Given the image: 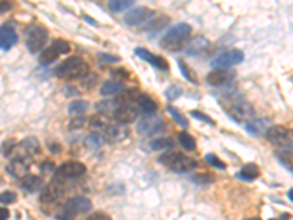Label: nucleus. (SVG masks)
<instances>
[{
  "mask_svg": "<svg viewBox=\"0 0 293 220\" xmlns=\"http://www.w3.org/2000/svg\"><path fill=\"white\" fill-rule=\"evenodd\" d=\"M191 34H192L191 25H188V24H185V22L177 24V25L172 27V28L162 37L160 46H162V49L167 50V52H177V50H182V49L185 47V44L188 43Z\"/></svg>",
  "mask_w": 293,
  "mask_h": 220,
  "instance_id": "obj_1",
  "label": "nucleus"
},
{
  "mask_svg": "<svg viewBox=\"0 0 293 220\" xmlns=\"http://www.w3.org/2000/svg\"><path fill=\"white\" fill-rule=\"evenodd\" d=\"M55 73L59 78L67 79V81L81 79V78L90 75V66L81 58H69L56 68Z\"/></svg>",
  "mask_w": 293,
  "mask_h": 220,
  "instance_id": "obj_2",
  "label": "nucleus"
},
{
  "mask_svg": "<svg viewBox=\"0 0 293 220\" xmlns=\"http://www.w3.org/2000/svg\"><path fill=\"white\" fill-rule=\"evenodd\" d=\"M159 161L176 173H188L196 167V161L194 158L183 156L180 153H166L159 157Z\"/></svg>",
  "mask_w": 293,
  "mask_h": 220,
  "instance_id": "obj_3",
  "label": "nucleus"
},
{
  "mask_svg": "<svg viewBox=\"0 0 293 220\" xmlns=\"http://www.w3.org/2000/svg\"><path fill=\"white\" fill-rule=\"evenodd\" d=\"M267 140L282 148V150H293V129L283 125H273L265 134Z\"/></svg>",
  "mask_w": 293,
  "mask_h": 220,
  "instance_id": "obj_4",
  "label": "nucleus"
},
{
  "mask_svg": "<svg viewBox=\"0 0 293 220\" xmlns=\"http://www.w3.org/2000/svg\"><path fill=\"white\" fill-rule=\"evenodd\" d=\"M225 110H226V113H228L229 116L233 119V121H236V122H249V121H252L254 119V115H255V112H254V107L248 103V101H245V100H236V101H232V103H229L225 106Z\"/></svg>",
  "mask_w": 293,
  "mask_h": 220,
  "instance_id": "obj_5",
  "label": "nucleus"
},
{
  "mask_svg": "<svg viewBox=\"0 0 293 220\" xmlns=\"http://www.w3.org/2000/svg\"><path fill=\"white\" fill-rule=\"evenodd\" d=\"M70 52V44L65 40H55L49 47L43 49L40 53V63L41 65H50L56 59H59L62 55H66Z\"/></svg>",
  "mask_w": 293,
  "mask_h": 220,
  "instance_id": "obj_6",
  "label": "nucleus"
},
{
  "mask_svg": "<svg viewBox=\"0 0 293 220\" xmlns=\"http://www.w3.org/2000/svg\"><path fill=\"white\" fill-rule=\"evenodd\" d=\"M49 40V31L41 25H33L27 30V47L31 53L40 52Z\"/></svg>",
  "mask_w": 293,
  "mask_h": 220,
  "instance_id": "obj_7",
  "label": "nucleus"
},
{
  "mask_svg": "<svg viewBox=\"0 0 293 220\" xmlns=\"http://www.w3.org/2000/svg\"><path fill=\"white\" fill-rule=\"evenodd\" d=\"M87 172V167L79 163V161H66L63 164H60L56 172H55V179H59L62 182L69 181V179H75L82 176Z\"/></svg>",
  "mask_w": 293,
  "mask_h": 220,
  "instance_id": "obj_8",
  "label": "nucleus"
},
{
  "mask_svg": "<svg viewBox=\"0 0 293 220\" xmlns=\"http://www.w3.org/2000/svg\"><path fill=\"white\" fill-rule=\"evenodd\" d=\"M164 129H166V124H164L163 119L159 118V116H154V115L145 116V118L141 119V121L138 122V125H136L138 134L147 135V137L160 134V132H163Z\"/></svg>",
  "mask_w": 293,
  "mask_h": 220,
  "instance_id": "obj_9",
  "label": "nucleus"
},
{
  "mask_svg": "<svg viewBox=\"0 0 293 220\" xmlns=\"http://www.w3.org/2000/svg\"><path fill=\"white\" fill-rule=\"evenodd\" d=\"M91 207H93V204H91V201L87 197L76 195V197H72L70 200L66 201L63 213L73 219V216H76V215L88 213L91 210Z\"/></svg>",
  "mask_w": 293,
  "mask_h": 220,
  "instance_id": "obj_10",
  "label": "nucleus"
},
{
  "mask_svg": "<svg viewBox=\"0 0 293 220\" xmlns=\"http://www.w3.org/2000/svg\"><path fill=\"white\" fill-rule=\"evenodd\" d=\"M236 76V72L229 68H216L207 75V82L213 87H223L230 84Z\"/></svg>",
  "mask_w": 293,
  "mask_h": 220,
  "instance_id": "obj_11",
  "label": "nucleus"
},
{
  "mask_svg": "<svg viewBox=\"0 0 293 220\" xmlns=\"http://www.w3.org/2000/svg\"><path fill=\"white\" fill-rule=\"evenodd\" d=\"M153 16H154V10H151L150 7L139 6V7H135V9L129 10L123 16V21L128 27H138V25L147 22L148 19H151Z\"/></svg>",
  "mask_w": 293,
  "mask_h": 220,
  "instance_id": "obj_12",
  "label": "nucleus"
},
{
  "mask_svg": "<svg viewBox=\"0 0 293 220\" xmlns=\"http://www.w3.org/2000/svg\"><path fill=\"white\" fill-rule=\"evenodd\" d=\"M243 59H245V55H243L242 50L232 49V50H226L222 55H219L213 63L217 68H230V66H234L237 63H242Z\"/></svg>",
  "mask_w": 293,
  "mask_h": 220,
  "instance_id": "obj_13",
  "label": "nucleus"
},
{
  "mask_svg": "<svg viewBox=\"0 0 293 220\" xmlns=\"http://www.w3.org/2000/svg\"><path fill=\"white\" fill-rule=\"evenodd\" d=\"M65 194V185L62 181L59 179H53L46 188L43 189L40 200L43 203H55L59 198H62V195Z\"/></svg>",
  "mask_w": 293,
  "mask_h": 220,
  "instance_id": "obj_14",
  "label": "nucleus"
},
{
  "mask_svg": "<svg viewBox=\"0 0 293 220\" xmlns=\"http://www.w3.org/2000/svg\"><path fill=\"white\" fill-rule=\"evenodd\" d=\"M135 55L138 58H141L142 61L148 62L150 65H153L154 68H159L162 71H167L169 69V63L167 61L162 58V56H157V55H153L151 52H148L147 49H142V47H138L135 49Z\"/></svg>",
  "mask_w": 293,
  "mask_h": 220,
  "instance_id": "obj_15",
  "label": "nucleus"
},
{
  "mask_svg": "<svg viewBox=\"0 0 293 220\" xmlns=\"http://www.w3.org/2000/svg\"><path fill=\"white\" fill-rule=\"evenodd\" d=\"M103 137L106 138V141L110 143H119L122 140H125L128 137V129L123 125H107L103 131H101Z\"/></svg>",
  "mask_w": 293,
  "mask_h": 220,
  "instance_id": "obj_16",
  "label": "nucleus"
},
{
  "mask_svg": "<svg viewBox=\"0 0 293 220\" xmlns=\"http://www.w3.org/2000/svg\"><path fill=\"white\" fill-rule=\"evenodd\" d=\"M28 169H30V158L28 157H15L7 166V172L15 176V178H24L25 175H28Z\"/></svg>",
  "mask_w": 293,
  "mask_h": 220,
  "instance_id": "obj_17",
  "label": "nucleus"
},
{
  "mask_svg": "<svg viewBox=\"0 0 293 220\" xmlns=\"http://www.w3.org/2000/svg\"><path fill=\"white\" fill-rule=\"evenodd\" d=\"M18 43V34L9 25L0 27V50H10Z\"/></svg>",
  "mask_w": 293,
  "mask_h": 220,
  "instance_id": "obj_18",
  "label": "nucleus"
},
{
  "mask_svg": "<svg viewBox=\"0 0 293 220\" xmlns=\"http://www.w3.org/2000/svg\"><path fill=\"white\" fill-rule=\"evenodd\" d=\"M271 122L268 119H252L245 124V129L248 134L254 137H261L262 134H267V131L271 128Z\"/></svg>",
  "mask_w": 293,
  "mask_h": 220,
  "instance_id": "obj_19",
  "label": "nucleus"
},
{
  "mask_svg": "<svg viewBox=\"0 0 293 220\" xmlns=\"http://www.w3.org/2000/svg\"><path fill=\"white\" fill-rule=\"evenodd\" d=\"M120 104H122V100L117 97V98L100 101V103L96 104V107H97L98 113H101V115H104V116H113V118H115V115L117 113Z\"/></svg>",
  "mask_w": 293,
  "mask_h": 220,
  "instance_id": "obj_20",
  "label": "nucleus"
},
{
  "mask_svg": "<svg viewBox=\"0 0 293 220\" xmlns=\"http://www.w3.org/2000/svg\"><path fill=\"white\" fill-rule=\"evenodd\" d=\"M260 176V167L255 164V163H248L245 164L240 172L236 173V178L237 179H242V181H246V182H252L255 181L257 178Z\"/></svg>",
  "mask_w": 293,
  "mask_h": 220,
  "instance_id": "obj_21",
  "label": "nucleus"
},
{
  "mask_svg": "<svg viewBox=\"0 0 293 220\" xmlns=\"http://www.w3.org/2000/svg\"><path fill=\"white\" fill-rule=\"evenodd\" d=\"M19 184L27 192H37V191L43 188V179L37 175H31V173L21 178Z\"/></svg>",
  "mask_w": 293,
  "mask_h": 220,
  "instance_id": "obj_22",
  "label": "nucleus"
},
{
  "mask_svg": "<svg viewBox=\"0 0 293 220\" xmlns=\"http://www.w3.org/2000/svg\"><path fill=\"white\" fill-rule=\"evenodd\" d=\"M138 106L141 113H144L145 116H151L156 110H157V103L145 94H141L138 97Z\"/></svg>",
  "mask_w": 293,
  "mask_h": 220,
  "instance_id": "obj_23",
  "label": "nucleus"
},
{
  "mask_svg": "<svg viewBox=\"0 0 293 220\" xmlns=\"http://www.w3.org/2000/svg\"><path fill=\"white\" fill-rule=\"evenodd\" d=\"M21 150L24 153L25 157H30V156H34L40 151V143L35 137H27L25 140L21 141Z\"/></svg>",
  "mask_w": 293,
  "mask_h": 220,
  "instance_id": "obj_24",
  "label": "nucleus"
},
{
  "mask_svg": "<svg viewBox=\"0 0 293 220\" xmlns=\"http://www.w3.org/2000/svg\"><path fill=\"white\" fill-rule=\"evenodd\" d=\"M125 91V85L120 81H107L101 85L100 88V94L106 95H117Z\"/></svg>",
  "mask_w": 293,
  "mask_h": 220,
  "instance_id": "obj_25",
  "label": "nucleus"
},
{
  "mask_svg": "<svg viewBox=\"0 0 293 220\" xmlns=\"http://www.w3.org/2000/svg\"><path fill=\"white\" fill-rule=\"evenodd\" d=\"M210 43H208V40H205L202 35H198L195 37L192 41H191V44L188 46V49H186V55H189V56H195L198 53H201L207 46H208Z\"/></svg>",
  "mask_w": 293,
  "mask_h": 220,
  "instance_id": "obj_26",
  "label": "nucleus"
},
{
  "mask_svg": "<svg viewBox=\"0 0 293 220\" xmlns=\"http://www.w3.org/2000/svg\"><path fill=\"white\" fill-rule=\"evenodd\" d=\"M88 107H90L88 101H85V100H75V101H72L67 106V112L70 115H73V116H78V115H84L88 110Z\"/></svg>",
  "mask_w": 293,
  "mask_h": 220,
  "instance_id": "obj_27",
  "label": "nucleus"
},
{
  "mask_svg": "<svg viewBox=\"0 0 293 220\" xmlns=\"http://www.w3.org/2000/svg\"><path fill=\"white\" fill-rule=\"evenodd\" d=\"M276 158L289 170L293 172V150H280L276 153Z\"/></svg>",
  "mask_w": 293,
  "mask_h": 220,
  "instance_id": "obj_28",
  "label": "nucleus"
},
{
  "mask_svg": "<svg viewBox=\"0 0 293 220\" xmlns=\"http://www.w3.org/2000/svg\"><path fill=\"white\" fill-rule=\"evenodd\" d=\"M179 143H180V146H182V148L183 150H186V151H192V150H195L196 148V143L195 140H194V137H191L188 132H180L179 134Z\"/></svg>",
  "mask_w": 293,
  "mask_h": 220,
  "instance_id": "obj_29",
  "label": "nucleus"
},
{
  "mask_svg": "<svg viewBox=\"0 0 293 220\" xmlns=\"http://www.w3.org/2000/svg\"><path fill=\"white\" fill-rule=\"evenodd\" d=\"M132 6H133V1L132 0H113V1L109 3L110 10L115 12V13H120V12L129 9Z\"/></svg>",
  "mask_w": 293,
  "mask_h": 220,
  "instance_id": "obj_30",
  "label": "nucleus"
},
{
  "mask_svg": "<svg viewBox=\"0 0 293 220\" xmlns=\"http://www.w3.org/2000/svg\"><path fill=\"white\" fill-rule=\"evenodd\" d=\"M169 22H170V19H169L167 16H160V18H157V19H154V21L148 22V24H147V27L144 28V31L157 32L159 30H162L164 25H167Z\"/></svg>",
  "mask_w": 293,
  "mask_h": 220,
  "instance_id": "obj_31",
  "label": "nucleus"
},
{
  "mask_svg": "<svg viewBox=\"0 0 293 220\" xmlns=\"http://www.w3.org/2000/svg\"><path fill=\"white\" fill-rule=\"evenodd\" d=\"M150 147L156 151L159 150H167V148H172L173 147V141L170 138H159V140H153L150 143Z\"/></svg>",
  "mask_w": 293,
  "mask_h": 220,
  "instance_id": "obj_32",
  "label": "nucleus"
},
{
  "mask_svg": "<svg viewBox=\"0 0 293 220\" xmlns=\"http://www.w3.org/2000/svg\"><path fill=\"white\" fill-rule=\"evenodd\" d=\"M167 113L170 115V118H172V119H175V122H176V124H179V125L183 126V128H188V121L183 118V115H182L176 107L169 106V107H167Z\"/></svg>",
  "mask_w": 293,
  "mask_h": 220,
  "instance_id": "obj_33",
  "label": "nucleus"
},
{
  "mask_svg": "<svg viewBox=\"0 0 293 220\" xmlns=\"http://www.w3.org/2000/svg\"><path fill=\"white\" fill-rule=\"evenodd\" d=\"M177 65H179V68H180V71H182V75H183L189 82H192V84L198 85V76H196L195 73L188 68V65L183 62V61H177Z\"/></svg>",
  "mask_w": 293,
  "mask_h": 220,
  "instance_id": "obj_34",
  "label": "nucleus"
},
{
  "mask_svg": "<svg viewBox=\"0 0 293 220\" xmlns=\"http://www.w3.org/2000/svg\"><path fill=\"white\" fill-rule=\"evenodd\" d=\"M85 141H87V144L91 146V147H100V146H103L104 143H107L106 138L103 137V134H100V132H91V134L85 138Z\"/></svg>",
  "mask_w": 293,
  "mask_h": 220,
  "instance_id": "obj_35",
  "label": "nucleus"
},
{
  "mask_svg": "<svg viewBox=\"0 0 293 220\" xmlns=\"http://www.w3.org/2000/svg\"><path fill=\"white\" fill-rule=\"evenodd\" d=\"M205 161H207L208 164H211V166L220 169V170H225V169H226L225 161H222L220 158L217 157V156H214V154H207V156H205Z\"/></svg>",
  "mask_w": 293,
  "mask_h": 220,
  "instance_id": "obj_36",
  "label": "nucleus"
},
{
  "mask_svg": "<svg viewBox=\"0 0 293 220\" xmlns=\"http://www.w3.org/2000/svg\"><path fill=\"white\" fill-rule=\"evenodd\" d=\"M191 116H192V118H195V119H198V121H201V122L208 124V125H211V126L216 125V122H214L208 115H205V113H202V112H199V110H192V112H191Z\"/></svg>",
  "mask_w": 293,
  "mask_h": 220,
  "instance_id": "obj_37",
  "label": "nucleus"
},
{
  "mask_svg": "<svg viewBox=\"0 0 293 220\" xmlns=\"http://www.w3.org/2000/svg\"><path fill=\"white\" fill-rule=\"evenodd\" d=\"M16 201V194L12 192V191H4L0 194V204H12Z\"/></svg>",
  "mask_w": 293,
  "mask_h": 220,
  "instance_id": "obj_38",
  "label": "nucleus"
},
{
  "mask_svg": "<svg viewBox=\"0 0 293 220\" xmlns=\"http://www.w3.org/2000/svg\"><path fill=\"white\" fill-rule=\"evenodd\" d=\"M182 88L180 87H177V85H172L170 88H167L166 90V97L169 98V100H176V98H179V95H182Z\"/></svg>",
  "mask_w": 293,
  "mask_h": 220,
  "instance_id": "obj_39",
  "label": "nucleus"
},
{
  "mask_svg": "<svg viewBox=\"0 0 293 220\" xmlns=\"http://www.w3.org/2000/svg\"><path fill=\"white\" fill-rule=\"evenodd\" d=\"M97 56H98V59H101L103 62H106V63H116L120 61V58H119V56L107 55V53H98Z\"/></svg>",
  "mask_w": 293,
  "mask_h": 220,
  "instance_id": "obj_40",
  "label": "nucleus"
},
{
  "mask_svg": "<svg viewBox=\"0 0 293 220\" xmlns=\"http://www.w3.org/2000/svg\"><path fill=\"white\" fill-rule=\"evenodd\" d=\"M192 181L196 182V184L204 185V184H210V182H213V176H210V175H195V176L192 178Z\"/></svg>",
  "mask_w": 293,
  "mask_h": 220,
  "instance_id": "obj_41",
  "label": "nucleus"
},
{
  "mask_svg": "<svg viewBox=\"0 0 293 220\" xmlns=\"http://www.w3.org/2000/svg\"><path fill=\"white\" fill-rule=\"evenodd\" d=\"M87 220H112V218L109 216V215H106V213H103V212H96V213H93V215H90Z\"/></svg>",
  "mask_w": 293,
  "mask_h": 220,
  "instance_id": "obj_42",
  "label": "nucleus"
},
{
  "mask_svg": "<svg viewBox=\"0 0 293 220\" xmlns=\"http://www.w3.org/2000/svg\"><path fill=\"white\" fill-rule=\"evenodd\" d=\"M84 124H85V118H76V119H72L69 128H70V129H75V128L78 129V128H81Z\"/></svg>",
  "mask_w": 293,
  "mask_h": 220,
  "instance_id": "obj_43",
  "label": "nucleus"
},
{
  "mask_svg": "<svg viewBox=\"0 0 293 220\" xmlns=\"http://www.w3.org/2000/svg\"><path fill=\"white\" fill-rule=\"evenodd\" d=\"M10 7H12V4L9 1H0V15H3L7 10H10Z\"/></svg>",
  "mask_w": 293,
  "mask_h": 220,
  "instance_id": "obj_44",
  "label": "nucleus"
},
{
  "mask_svg": "<svg viewBox=\"0 0 293 220\" xmlns=\"http://www.w3.org/2000/svg\"><path fill=\"white\" fill-rule=\"evenodd\" d=\"M129 73H128V71H125V69H116V71H113V76H120V78H126Z\"/></svg>",
  "mask_w": 293,
  "mask_h": 220,
  "instance_id": "obj_45",
  "label": "nucleus"
},
{
  "mask_svg": "<svg viewBox=\"0 0 293 220\" xmlns=\"http://www.w3.org/2000/svg\"><path fill=\"white\" fill-rule=\"evenodd\" d=\"M53 166H55L53 163H50V161H46V163H44V164H43L40 169H41L43 172H49V170H53V169H55Z\"/></svg>",
  "mask_w": 293,
  "mask_h": 220,
  "instance_id": "obj_46",
  "label": "nucleus"
},
{
  "mask_svg": "<svg viewBox=\"0 0 293 220\" xmlns=\"http://www.w3.org/2000/svg\"><path fill=\"white\" fill-rule=\"evenodd\" d=\"M9 219V210L0 207V220H7Z\"/></svg>",
  "mask_w": 293,
  "mask_h": 220,
  "instance_id": "obj_47",
  "label": "nucleus"
},
{
  "mask_svg": "<svg viewBox=\"0 0 293 220\" xmlns=\"http://www.w3.org/2000/svg\"><path fill=\"white\" fill-rule=\"evenodd\" d=\"M84 21H85V22H90V24H93L94 27H97V22H96L94 19H91V18H88V16H84Z\"/></svg>",
  "mask_w": 293,
  "mask_h": 220,
  "instance_id": "obj_48",
  "label": "nucleus"
},
{
  "mask_svg": "<svg viewBox=\"0 0 293 220\" xmlns=\"http://www.w3.org/2000/svg\"><path fill=\"white\" fill-rule=\"evenodd\" d=\"M50 150L55 151V153H59V151H60V147H59L58 144H55V146H50Z\"/></svg>",
  "mask_w": 293,
  "mask_h": 220,
  "instance_id": "obj_49",
  "label": "nucleus"
},
{
  "mask_svg": "<svg viewBox=\"0 0 293 220\" xmlns=\"http://www.w3.org/2000/svg\"><path fill=\"white\" fill-rule=\"evenodd\" d=\"M282 220H293V216H291V215H283Z\"/></svg>",
  "mask_w": 293,
  "mask_h": 220,
  "instance_id": "obj_50",
  "label": "nucleus"
},
{
  "mask_svg": "<svg viewBox=\"0 0 293 220\" xmlns=\"http://www.w3.org/2000/svg\"><path fill=\"white\" fill-rule=\"evenodd\" d=\"M288 197H289V200H291V201H293V188L288 192Z\"/></svg>",
  "mask_w": 293,
  "mask_h": 220,
  "instance_id": "obj_51",
  "label": "nucleus"
},
{
  "mask_svg": "<svg viewBox=\"0 0 293 220\" xmlns=\"http://www.w3.org/2000/svg\"><path fill=\"white\" fill-rule=\"evenodd\" d=\"M245 220H261L260 218H249V219H245Z\"/></svg>",
  "mask_w": 293,
  "mask_h": 220,
  "instance_id": "obj_52",
  "label": "nucleus"
},
{
  "mask_svg": "<svg viewBox=\"0 0 293 220\" xmlns=\"http://www.w3.org/2000/svg\"><path fill=\"white\" fill-rule=\"evenodd\" d=\"M270 220H276V219H270Z\"/></svg>",
  "mask_w": 293,
  "mask_h": 220,
  "instance_id": "obj_53",
  "label": "nucleus"
}]
</instances>
